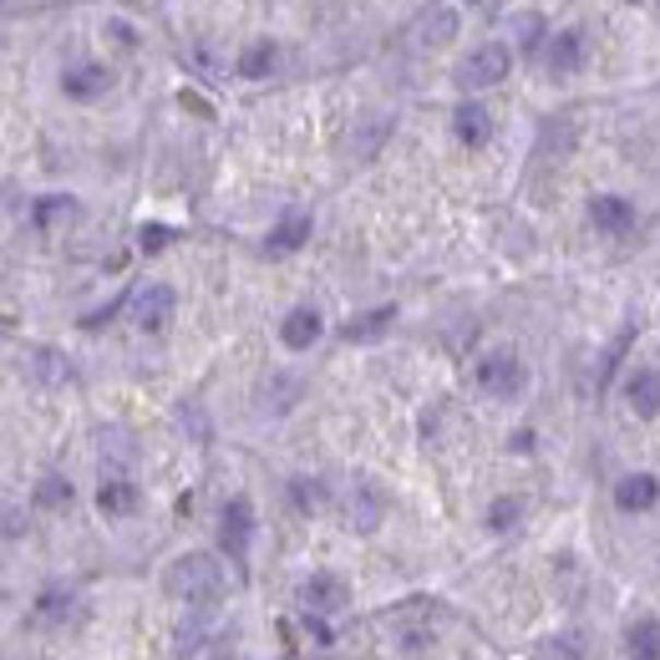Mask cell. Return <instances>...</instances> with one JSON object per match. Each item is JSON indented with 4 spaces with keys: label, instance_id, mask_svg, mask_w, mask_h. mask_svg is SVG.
Here are the masks:
<instances>
[{
    "label": "cell",
    "instance_id": "obj_1",
    "mask_svg": "<svg viewBox=\"0 0 660 660\" xmlns=\"http://www.w3.org/2000/svg\"><path fill=\"white\" fill-rule=\"evenodd\" d=\"M163 589L173 600H189V604H214L224 595V564L214 554H183L168 564L163 574Z\"/></svg>",
    "mask_w": 660,
    "mask_h": 660
},
{
    "label": "cell",
    "instance_id": "obj_2",
    "mask_svg": "<svg viewBox=\"0 0 660 660\" xmlns=\"http://www.w3.org/2000/svg\"><path fill=\"white\" fill-rule=\"evenodd\" d=\"M508 67H514V51L499 41H488V46H478L468 61H457L453 82L463 92H483V87H499L503 76H508Z\"/></svg>",
    "mask_w": 660,
    "mask_h": 660
},
{
    "label": "cell",
    "instance_id": "obj_3",
    "mask_svg": "<svg viewBox=\"0 0 660 660\" xmlns=\"http://www.w3.org/2000/svg\"><path fill=\"white\" fill-rule=\"evenodd\" d=\"M524 382H528V371L514 351H488L483 361H478V386H483L488 396H499V401H514V396L524 392Z\"/></svg>",
    "mask_w": 660,
    "mask_h": 660
},
{
    "label": "cell",
    "instance_id": "obj_4",
    "mask_svg": "<svg viewBox=\"0 0 660 660\" xmlns=\"http://www.w3.org/2000/svg\"><path fill=\"white\" fill-rule=\"evenodd\" d=\"M254 539V503L250 499H229L219 514V549L229 559H244Z\"/></svg>",
    "mask_w": 660,
    "mask_h": 660
},
{
    "label": "cell",
    "instance_id": "obj_5",
    "mask_svg": "<svg viewBox=\"0 0 660 660\" xmlns=\"http://www.w3.org/2000/svg\"><path fill=\"white\" fill-rule=\"evenodd\" d=\"M173 305H178V295L168 290V285H143V290L132 295V321H137V331H163V325L173 321Z\"/></svg>",
    "mask_w": 660,
    "mask_h": 660
},
{
    "label": "cell",
    "instance_id": "obj_6",
    "mask_svg": "<svg viewBox=\"0 0 660 660\" xmlns=\"http://www.w3.org/2000/svg\"><path fill=\"white\" fill-rule=\"evenodd\" d=\"M300 604H305L310 615H336V610L351 604V589L336 574H310L305 585H300Z\"/></svg>",
    "mask_w": 660,
    "mask_h": 660
},
{
    "label": "cell",
    "instance_id": "obj_7",
    "mask_svg": "<svg viewBox=\"0 0 660 660\" xmlns=\"http://www.w3.org/2000/svg\"><path fill=\"white\" fill-rule=\"evenodd\" d=\"M21 371H26L36 386H51V392H57V386H72V382H76V367H72V361H67L61 351H51V346H36V351H26Z\"/></svg>",
    "mask_w": 660,
    "mask_h": 660
},
{
    "label": "cell",
    "instance_id": "obj_8",
    "mask_svg": "<svg viewBox=\"0 0 660 660\" xmlns=\"http://www.w3.org/2000/svg\"><path fill=\"white\" fill-rule=\"evenodd\" d=\"M543 67L554 76H574L579 67H585V31H554L549 36V46H543Z\"/></svg>",
    "mask_w": 660,
    "mask_h": 660
},
{
    "label": "cell",
    "instance_id": "obj_9",
    "mask_svg": "<svg viewBox=\"0 0 660 660\" xmlns=\"http://www.w3.org/2000/svg\"><path fill=\"white\" fill-rule=\"evenodd\" d=\"M107 87H112V72H107L103 61H82V67H67L61 72V92L72 103H97Z\"/></svg>",
    "mask_w": 660,
    "mask_h": 660
},
{
    "label": "cell",
    "instance_id": "obj_10",
    "mask_svg": "<svg viewBox=\"0 0 660 660\" xmlns=\"http://www.w3.org/2000/svg\"><path fill=\"white\" fill-rule=\"evenodd\" d=\"M346 514H351L356 533H376L382 518H386V493L371 483V478H361V483L351 488V508H346Z\"/></svg>",
    "mask_w": 660,
    "mask_h": 660
},
{
    "label": "cell",
    "instance_id": "obj_11",
    "mask_svg": "<svg viewBox=\"0 0 660 660\" xmlns=\"http://www.w3.org/2000/svg\"><path fill=\"white\" fill-rule=\"evenodd\" d=\"M625 401H631V411L640 417V422L660 417V371L635 367L631 376H625Z\"/></svg>",
    "mask_w": 660,
    "mask_h": 660
},
{
    "label": "cell",
    "instance_id": "obj_12",
    "mask_svg": "<svg viewBox=\"0 0 660 660\" xmlns=\"http://www.w3.org/2000/svg\"><path fill=\"white\" fill-rule=\"evenodd\" d=\"M660 499V483L650 472H631V478H620L615 483V508L620 514H650Z\"/></svg>",
    "mask_w": 660,
    "mask_h": 660
},
{
    "label": "cell",
    "instance_id": "obj_13",
    "mask_svg": "<svg viewBox=\"0 0 660 660\" xmlns=\"http://www.w3.org/2000/svg\"><path fill=\"white\" fill-rule=\"evenodd\" d=\"M453 132L463 147H488V137H493V112H488L483 103H457Z\"/></svg>",
    "mask_w": 660,
    "mask_h": 660
},
{
    "label": "cell",
    "instance_id": "obj_14",
    "mask_svg": "<svg viewBox=\"0 0 660 660\" xmlns=\"http://www.w3.org/2000/svg\"><path fill=\"white\" fill-rule=\"evenodd\" d=\"M321 310L315 305H295L290 315H285V325H279V340L290 346V351H310L315 340H321Z\"/></svg>",
    "mask_w": 660,
    "mask_h": 660
},
{
    "label": "cell",
    "instance_id": "obj_15",
    "mask_svg": "<svg viewBox=\"0 0 660 660\" xmlns=\"http://www.w3.org/2000/svg\"><path fill=\"white\" fill-rule=\"evenodd\" d=\"M457 36V15L447 11V5H432V11L417 15V31H411V41L422 46V51H437V46H447Z\"/></svg>",
    "mask_w": 660,
    "mask_h": 660
},
{
    "label": "cell",
    "instance_id": "obj_16",
    "mask_svg": "<svg viewBox=\"0 0 660 660\" xmlns=\"http://www.w3.org/2000/svg\"><path fill=\"white\" fill-rule=\"evenodd\" d=\"M589 219H595V229H604V235H625L635 224V208L625 204V199H615V193H595V199H589Z\"/></svg>",
    "mask_w": 660,
    "mask_h": 660
},
{
    "label": "cell",
    "instance_id": "obj_17",
    "mask_svg": "<svg viewBox=\"0 0 660 660\" xmlns=\"http://www.w3.org/2000/svg\"><path fill=\"white\" fill-rule=\"evenodd\" d=\"M392 321H396V310H392V305L371 310V315H356V321H346V325H340V340H346V346H361V340H376V336H382V331H392Z\"/></svg>",
    "mask_w": 660,
    "mask_h": 660
},
{
    "label": "cell",
    "instance_id": "obj_18",
    "mask_svg": "<svg viewBox=\"0 0 660 660\" xmlns=\"http://www.w3.org/2000/svg\"><path fill=\"white\" fill-rule=\"evenodd\" d=\"M305 239H310V214L295 208V214H285V219L275 224V235H269V254H295Z\"/></svg>",
    "mask_w": 660,
    "mask_h": 660
},
{
    "label": "cell",
    "instance_id": "obj_19",
    "mask_svg": "<svg viewBox=\"0 0 660 660\" xmlns=\"http://www.w3.org/2000/svg\"><path fill=\"white\" fill-rule=\"evenodd\" d=\"M97 508H103V514H112V518L132 514V508H137V488H132L128 478H107V483L97 488Z\"/></svg>",
    "mask_w": 660,
    "mask_h": 660
},
{
    "label": "cell",
    "instance_id": "obj_20",
    "mask_svg": "<svg viewBox=\"0 0 660 660\" xmlns=\"http://www.w3.org/2000/svg\"><path fill=\"white\" fill-rule=\"evenodd\" d=\"M82 208H76V199H67V193H46L41 204H36V229H61V224H72Z\"/></svg>",
    "mask_w": 660,
    "mask_h": 660
},
{
    "label": "cell",
    "instance_id": "obj_21",
    "mask_svg": "<svg viewBox=\"0 0 660 660\" xmlns=\"http://www.w3.org/2000/svg\"><path fill=\"white\" fill-rule=\"evenodd\" d=\"M625 650L631 660H660V620H635L625 631Z\"/></svg>",
    "mask_w": 660,
    "mask_h": 660
},
{
    "label": "cell",
    "instance_id": "obj_22",
    "mask_svg": "<svg viewBox=\"0 0 660 660\" xmlns=\"http://www.w3.org/2000/svg\"><path fill=\"white\" fill-rule=\"evenodd\" d=\"M279 67V46L275 41H250L239 51V72L244 76H269Z\"/></svg>",
    "mask_w": 660,
    "mask_h": 660
},
{
    "label": "cell",
    "instance_id": "obj_23",
    "mask_svg": "<svg viewBox=\"0 0 660 660\" xmlns=\"http://www.w3.org/2000/svg\"><path fill=\"white\" fill-rule=\"evenodd\" d=\"M518 518H524V503L508 499V493L488 503V528H493V533H508V528H514Z\"/></svg>",
    "mask_w": 660,
    "mask_h": 660
},
{
    "label": "cell",
    "instance_id": "obj_24",
    "mask_svg": "<svg viewBox=\"0 0 660 660\" xmlns=\"http://www.w3.org/2000/svg\"><path fill=\"white\" fill-rule=\"evenodd\" d=\"M36 503H41V508H72V483L51 472V478H41V488H36Z\"/></svg>",
    "mask_w": 660,
    "mask_h": 660
},
{
    "label": "cell",
    "instance_id": "obj_25",
    "mask_svg": "<svg viewBox=\"0 0 660 660\" xmlns=\"http://www.w3.org/2000/svg\"><path fill=\"white\" fill-rule=\"evenodd\" d=\"M514 41H518V51H533V46L543 41V15L539 11L514 15Z\"/></svg>",
    "mask_w": 660,
    "mask_h": 660
},
{
    "label": "cell",
    "instance_id": "obj_26",
    "mask_svg": "<svg viewBox=\"0 0 660 660\" xmlns=\"http://www.w3.org/2000/svg\"><path fill=\"white\" fill-rule=\"evenodd\" d=\"M290 499H295V508H300V514H315V508L325 503V488L310 483V478H295V483H290Z\"/></svg>",
    "mask_w": 660,
    "mask_h": 660
},
{
    "label": "cell",
    "instance_id": "obj_27",
    "mask_svg": "<svg viewBox=\"0 0 660 660\" xmlns=\"http://www.w3.org/2000/svg\"><path fill=\"white\" fill-rule=\"evenodd\" d=\"M168 239H173V235H168V229H163V224H153V229H143V239H137V244H143V250L153 254V250H163V244H168Z\"/></svg>",
    "mask_w": 660,
    "mask_h": 660
}]
</instances>
